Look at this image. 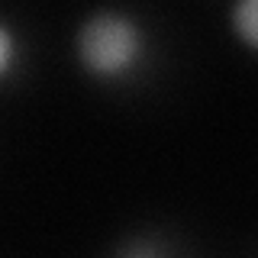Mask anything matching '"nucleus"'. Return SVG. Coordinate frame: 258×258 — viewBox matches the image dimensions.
<instances>
[{
	"label": "nucleus",
	"mask_w": 258,
	"mask_h": 258,
	"mask_svg": "<svg viewBox=\"0 0 258 258\" xmlns=\"http://www.w3.org/2000/svg\"><path fill=\"white\" fill-rule=\"evenodd\" d=\"M78 55L97 78L133 75L145 55V36L139 23L123 13H97L78 32Z\"/></svg>",
	"instance_id": "nucleus-1"
},
{
	"label": "nucleus",
	"mask_w": 258,
	"mask_h": 258,
	"mask_svg": "<svg viewBox=\"0 0 258 258\" xmlns=\"http://www.w3.org/2000/svg\"><path fill=\"white\" fill-rule=\"evenodd\" d=\"M232 26L245 39V45L258 42V7H255V0H245V4H239L232 10Z\"/></svg>",
	"instance_id": "nucleus-2"
},
{
	"label": "nucleus",
	"mask_w": 258,
	"mask_h": 258,
	"mask_svg": "<svg viewBox=\"0 0 258 258\" xmlns=\"http://www.w3.org/2000/svg\"><path fill=\"white\" fill-rule=\"evenodd\" d=\"M116 258H171V255H168V248L155 239H133L119 248Z\"/></svg>",
	"instance_id": "nucleus-3"
},
{
	"label": "nucleus",
	"mask_w": 258,
	"mask_h": 258,
	"mask_svg": "<svg viewBox=\"0 0 258 258\" xmlns=\"http://www.w3.org/2000/svg\"><path fill=\"white\" fill-rule=\"evenodd\" d=\"M13 61H16V39H13V32L0 23V78L10 75Z\"/></svg>",
	"instance_id": "nucleus-4"
}]
</instances>
